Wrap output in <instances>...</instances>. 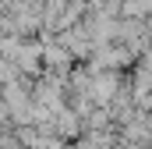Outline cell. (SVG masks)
Instances as JSON below:
<instances>
[{
    "instance_id": "6da1fadb",
    "label": "cell",
    "mask_w": 152,
    "mask_h": 149,
    "mask_svg": "<svg viewBox=\"0 0 152 149\" xmlns=\"http://www.w3.org/2000/svg\"><path fill=\"white\" fill-rule=\"evenodd\" d=\"M0 82H14V64L0 60Z\"/></svg>"
}]
</instances>
